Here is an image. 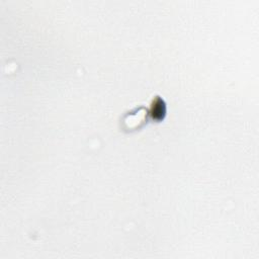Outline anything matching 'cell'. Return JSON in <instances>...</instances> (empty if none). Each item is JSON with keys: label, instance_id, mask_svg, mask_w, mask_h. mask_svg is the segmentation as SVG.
I'll use <instances>...</instances> for the list:
<instances>
[{"label": "cell", "instance_id": "6da1fadb", "mask_svg": "<svg viewBox=\"0 0 259 259\" xmlns=\"http://www.w3.org/2000/svg\"><path fill=\"white\" fill-rule=\"evenodd\" d=\"M147 114H149V110H147L144 106L133 109L132 111L125 113L122 117V127L127 131L140 128L142 123L145 121Z\"/></svg>", "mask_w": 259, "mask_h": 259}, {"label": "cell", "instance_id": "7a4b0ae2", "mask_svg": "<svg viewBox=\"0 0 259 259\" xmlns=\"http://www.w3.org/2000/svg\"><path fill=\"white\" fill-rule=\"evenodd\" d=\"M166 113V104L164 100L160 96H156L155 99H153L151 108L149 109V115H152V117L156 120H161L165 116Z\"/></svg>", "mask_w": 259, "mask_h": 259}]
</instances>
